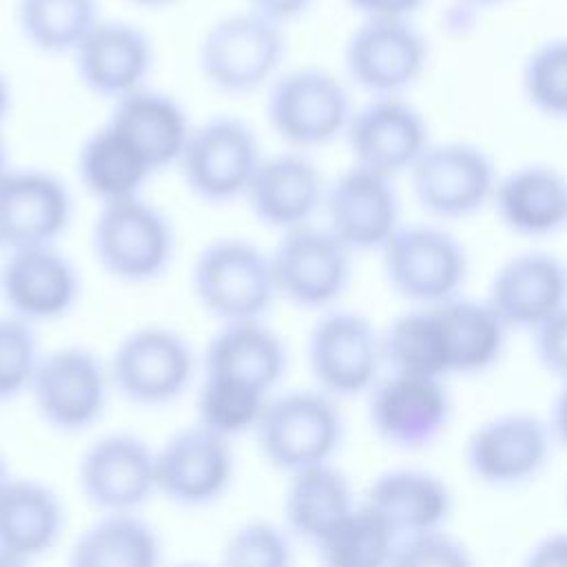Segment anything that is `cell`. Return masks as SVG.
<instances>
[{"label":"cell","instance_id":"6da1fadb","mask_svg":"<svg viewBox=\"0 0 567 567\" xmlns=\"http://www.w3.org/2000/svg\"><path fill=\"white\" fill-rule=\"evenodd\" d=\"M284 27L246 9L215 20L199 40L197 66L208 86L244 97L268 89L284 71Z\"/></svg>","mask_w":567,"mask_h":567},{"label":"cell","instance_id":"7a4b0ae2","mask_svg":"<svg viewBox=\"0 0 567 567\" xmlns=\"http://www.w3.org/2000/svg\"><path fill=\"white\" fill-rule=\"evenodd\" d=\"M343 436L346 421L339 403L319 388L275 394L255 427L266 463L288 476L332 463Z\"/></svg>","mask_w":567,"mask_h":567},{"label":"cell","instance_id":"3957f363","mask_svg":"<svg viewBox=\"0 0 567 567\" xmlns=\"http://www.w3.org/2000/svg\"><path fill=\"white\" fill-rule=\"evenodd\" d=\"M91 252L111 279L133 286L151 284L175 259V226L144 197L102 204L91 226Z\"/></svg>","mask_w":567,"mask_h":567},{"label":"cell","instance_id":"277c9868","mask_svg":"<svg viewBox=\"0 0 567 567\" xmlns=\"http://www.w3.org/2000/svg\"><path fill=\"white\" fill-rule=\"evenodd\" d=\"M190 288L219 326L264 321L279 299L270 252L244 237H217L202 246L190 268Z\"/></svg>","mask_w":567,"mask_h":567},{"label":"cell","instance_id":"5b68a950","mask_svg":"<svg viewBox=\"0 0 567 567\" xmlns=\"http://www.w3.org/2000/svg\"><path fill=\"white\" fill-rule=\"evenodd\" d=\"M270 131L290 151H310L346 135L354 104L341 78L319 66L284 69L266 89Z\"/></svg>","mask_w":567,"mask_h":567},{"label":"cell","instance_id":"8992f818","mask_svg":"<svg viewBox=\"0 0 567 567\" xmlns=\"http://www.w3.org/2000/svg\"><path fill=\"white\" fill-rule=\"evenodd\" d=\"M106 365L113 390L142 408L175 403L197 372L190 341L166 326H140L126 332Z\"/></svg>","mask_w":567,"mask_h":567},{"label":"cell","instance_id":"52a82bcc","mask_svg":"<svg viewBox=\"0 0 567 567\" xmlns=\"http://www.w3.org/2000/svg\"><path fill=\"white\" fill-rule=\"evenodd\" d=\"M388 286L412 306H439L458 295L470 272L465 246L434 224H403L381 248Z\"/></svg>","mask_w":567,"mask_h":567},{"label":"cell","instance_id":"ba28073f","mask_svg":"<svg viewBox=\"0 0 567 567\" xmlns=\"http://www.w3.org/2000/svg\"><path fill=\"white\" fill-rule=\"evenodd\" d=\"M306 361L321 392L337 401L363 396L385 370L381 330L357 310H323L308 332Z\"/></svg>","mask_w":567,"mask_h":567},{"label":"cell","instance_id":"9c48e42d","mask_svg":"<svg viewBox=\"0 0 567 567\" xmlns=\"http://www.w3.org/2000/svg\"><path fill=\"white\" fill-rule=\"evenodd\" d=\"M264 153L252 126L235 115H213L193 124L177 162L184 186L202 202L244 199Z\"/></svg>","mask_w":567,"mask_h":567},{"label":"cell","instance_id":"30bf717a","mask_svg":"<svg viewBox=\"0 0 567 567\" xmlns=\"http://www.w3.org/2000/svg\"><path fill=\"white\" fill-rule=\"evenodd\" d=\"M111 390L106 361L84 346H64L42 354L29 394L44 425L78 434L104 416Z\"/></svg>","mask_w":567,"mask_h":567},{"label":"cell","instance_id":"8fae6325","mask_svg":"<svg viewBox=\"0 0 567 567\" xmlns=\"http://www.w3.org/2000/svg\"><path fill=\"white\" fill-rule=\"evenodd\" d=\"M277 297L303 310H330L352 279V252L319 224L281 233L270 250Z\"/></svg>","mask_w":567,"mask_h":567},{"label":"cell","instance_id":"7c38bea8","mask_svg":"<svg viewBox=\"0 0 567 567\" xmlns=\"http://www.w3.org/2000/svg\"><path fill=\"white\" fill-rule=\"evenodd\" d=\"M416 204L434 219H465L492 204V157L472 142H432L408 173Z\"/></svg>","mask_w":567,"mask_h":567},{"label":"cell","instance_id":"4fadbf2b","mask_svg":"<svg viewBox=\"0 0 567 567\" xmlns=\"http://www.w3.org/2000/svg\"><path fill=\"white\" fill-rule=\"evenodd\" d=\"M78 487L100 514H137L155 494V450L133 432L97 436L78 461Z\"/></svg>","mask_w":567,"mask_h":567},{"label":"cell","instance_id":"5bb4252c","mask_svg":"<svg viewBox=\"0 0 567 567\" xmlns=\"http://www.w3.org/2000/svg\"><path fill=\"white\" fill-rule=\"evenodd\" d=\"M427 55V40L412 20H361L343 44V69L370 97L403 95L423 75Z\"/></svg>","mask_w":567,"mask_h":567},{"label":"cell","instance_id":"9a60e30c","mask_svg":"<svg viewBox=\"0 0 567 567\" xmlns=\"http://www.w3.org/2000/svg\"><path fill=\"white\" fill-rule=\"evenodd\" d=\"M549 423L532 412H503L472 430L465 443L470 474L489 487L534 481L551 456Z\"/></svg>","mask_w":567,"mask_h":567},{"label":"cell","instance_id":"2e32d148","mask_svg":"<svg viewBox=\"0 0 567 567\" xmlns=\"http://www.w3.org/2000/svg\"><path fill=\"white\" fill-rule=\"evenodd\" d=\"M343 140L354 166L390 179L408 175L432 144L423 113L403 95L368 97L354 106Z\"/></svg>","mask_w":567,"mask_h":567},{"label":"cell","instance_id":"e0dca14e","mask_svg":"<svg viewBox=\"0 0 567 567\" xmlns=\"http://www.w3.org/2000/svg\"><path fill=\"white\" fill-rule=\"evenodd\" d=\"M365 396L372 432L399 450L432 445L452 416L445 379L385 372Z\"/></svg>","mask_w":567,"mask_h":567},{"label":"cell","instance_id":"ac0fdd59","mask_svg":"<svg viewBox=\"0 0 567 567\" xmlns=\"http://www.w3.org/2000/svg\"><path fill=\"white\" fill-rule=\"evenodd\" d=\"M235 476L228 439L199 423L173 432L155 450L157 494L179 507H206L226 496Z\"/></svg>","mask_w":567,"mask_h":567},{"label":"cell","instance_id":"d6986e66","mask_svg":"<svg viewBox=\"0 0 567 567\" xmlns=\"http://www.w3.org/2000/svg\"><path fill=\"white\" fill-rule=\"evenodd\" d=\"M321 213L326 217L323 226L352 255L381 252L403 226L394 179L354 164L328 182Z\"/></svg>","mask_w":567,"mask_h":567},{"label":"cell","instance_id":"ffe728a7","mask_svg":"<svg viewBox=\"0 0 567 567\" xmlns=\"http://www.w3.org/2000/svg\"><path fill=\"white\" fill-rule=\"evenodd\" d=\"M71 219V190L51 171L9 168L0 179V250L55 246Z\"/></svg>","mask_w":567,"mask_h":567},{"label":"cell","instance_id":"44dd1931","mask_svg":"<svg viewBox=\"0 0 567 567\" xmlns=\"http://www.w3.org/2000/svg\"><path fill=\"white\" fill-rule=\"evenodd\" d=\"M82 292L75 264L55 246L11 250L0 266V297L9 315L33 326L66 317Z\"/></svg>","mask_w":567,"mask_h":567},{"label":"cell","instance_id":"7402d4cb","mask_svg":"<svg viewBox=\"0 0 567 567\" xmlns=\"http://www.w3.org/2000/svg\"><path fill=\"white\" fill-rule=\"evenodd\" d=\"M78 82L111 104L144 89L155 51L148 33L126 20H100L71 53Z\"/></svg>","mask_w":567,"mask_h":567},{"label":"cell","instance_id":"603a6c76","mask_svg":"<svg viewBox=\"0 0 567 567\" xmlns=\"http://www.w3.org/2000/svg\"><path fill=\"white\" fill-rule=\"evenodd\" d=\"M328 182L301 151L264 155L244 195L252 217L266 228L288 233L312 224L323 208Z\"/></svg>","mask_w":567,"mask_h":567},{"label":"cell","instance_id":"cb8c5ba5","mask_svg":"<svg viewBox=\"0 0 567 567\" xmlns=\"http://www.w3.org/2000/svg\"><path fill=\"white\" fill-rule=\"evenodd\" d=\"M487 303L509 330H538L567 306V266L551 252L525 250L498 266Z\"/></svg>","mask_w":567,"mask_h":567},{"label":"cell","instance_id":"d4e9b609","mask_svg":"<svg viewBox=\"0 0 567 567\" xmlns=\"http://www.w3.org/2000/svg\"><path fill=\"white\" fill-rule=\"evenodd\" d=\"M401 538L445 529L454 496L450 485L434 472L396 467L379 474L365 489L363 501Z\"/></svg>","mask_w":567,"mask_h":567},{"label":"cell","instance_id":"484cf974","mask_svg":"<svg viewBox=\"0 0 567 567\" xmlns=\"http://www.w3.org/2000/svg\"><path fill=\"white\" fill-rule=\"evenodd\" d=\"M202 368L204 374L230 379L275 396L288 370V348L264 321L221 323L204 348Z\"/></svg>","mask_w":567,"mask_h":567},{"label":"cell","instance_id":"4316f807","mask_svg":"<svg viewBox=\"0 0 567 567\" xmlns=\"http://www.w3.org/2000/svg\"><path fill=\"white\" fill-rule=\"evenodd\" d=\"M64 527L66 507L51 485L11 476L0 487V551L31 563L60 543Z\"/></svg>","mask_w":567,"mask_h":567},{"label":"cell","instance_id":"83f0119b","mask_svg":"<svg viewBox=\"0 0 567 567\" xmlns=\"http://www.w3.org/2000/svg\"><path fill=\"white\" fill-rule=\"evenodd\" d=\"M492 208L501 224L529 239L567 226V177L547 164H523L498 175Z\"/></svg>","mask_w":567,"mask_h":567},{"label":"cell","instance_id":"f1b7e54d","mask_svg":"<svg viewBox=\"0 0 567 567\" xmlns=\"http://www.w3.org/2000/svg\"><path fill=\"white\" fill-rule=\"evenodd\" d=\"M106 122L137 148L153 173L177 166L193 131L186 109L173 95L151 86L113 102Z\"/></svg>","mask_w":567,"mask_h":567},{"label":"cell","instance_id":"f546056e","mask_svg":"<svg viewBox=\"0 0 567 567\" xmlns=\"http://www.w3.org/2000/svg\"><path fill=\"white\" fill-rule=\"evenodd\" d=\"M359 503L350 478L332 463L288 476L284 492V527L312 547L326 538Z\"/></svg>","mask_w":567,"mask_h":567},{"label":"cell","instance_id":"4dcf8cb0","mask_svg":"<svg viewBox=\"0 0 567 567\" xmlns=\"http://www.w3.org/2000/svg\"><path fill=\"white\" fill-rule=\"evenodd\" d=\"M436 312L443 328L450 377L483 374L498 363L509 328L487 299L478 301L458 295L439 303Z\"/></svg>","mask_w":567,"mask_h":567},{"label":"cell","instance_id":"1f68e13d","mask_svg":"<svg viewBox=\"0 0 567 567\" xmlns=\"http://www.w3.org/2000/svg\"><path fill=\"white\" fill-rule=\"evenodd\" d=\"M151 175L146 159L109 122L91 131L78 148V177L100 206L142 197Z\"/></svg>","mask_w":567,"mask_h":567},{"label":"cell","instance_id":"d6a6232c","mask_svg":"<svg viewBox=\"0 0 567 567\" xmlns=\"http://www.w3.org/2000/svg\"><path fill=\"white\" fill-rule=\"evenodd\" d=\"M66 567H162V540L140 514H100L73 540Z\"/></svg>","mask_w":567,"mask_h":567},{"label":"cell","instance_id":"836d02e7","mask_svg":"<svg viewBox=\"0 0 567 567\" xmlns=\"http://www.w3.org/2000/svg\"><path fill=\"white\" fill-rule=\"evenodd\" d=\"M388 372L447 379V354L436 306H412L381 330Z\"/></svg>","mask_w":567,"mask_h":567},{"label":"cell","instance_id":"e575fe53","mask_svg":"<svg viewBox=\"0 0 567 567\" xmlns=\"http://www.w3.org/2000/svg\"><path fill=\"white\" fill-rule=\"evenodd\" d=\"M100 20V0L16 2V22L24 42L47 55H71Z\"/></svg>","mask_w":567,"mask_h":567},{"label":"cell","instance_id":"d590c367","mask_svg":"<svg viewBox=\"0 0 567 567\" xmlns=\"http://www.w3.org/2000/svg\"><path fill=\"white\" fill-rule=\"evenodd\" d=\"M399 536L365 503H359L315 545L319 567H390Z\"/></svg>","mask_w":567,"mask_h":567},{"label":"cell","instance_id":"8d00e7d4","mask_svg":"<svg viewBox=\"0 0 567 567\" xmlns=\"http://www.w3.org/2000/svg\"><path fill=\"white\" fill-rule=\"evenodd\" d=\"M270 399L244 383L204 374L195 394V423L230 441L233 436L255 432Z\"/></svg>","mask_w":567,"mask_h":567},{"label":"cell","instance_id":"74e56055","mask_svg":"<svg viewBox=\"0 0 567 567\" xmlns=\"http://www.w3.org/2000/svg\"><path fill=\"white\" fill-rule=\"evenodd\" d=\"M523 91L543 115L567 120V38L538 44L523 64Z\"/></svg>","mask_w":567,"mask_h":567},{"label":"cell","instance_id":"f35d334b","mask_svg":"<svg viewBox=\"0 0 567 567\" xmlns=\"http://www.w3.org/2000/svg\"><path fill=\"white\" fill-rule=\"evenodd\" d=\"M40 359L35 326L13 315L0 317V403L29 394Z\"/></svg>","mask_w":567,"mask_h":567},{"label":"cell","instance_id":"ab89813d","mask_svg":"<svg viewBox=\"0 0 567 567\" xmlns=\"http://www.w3.org/2000/svg\"><path fill=\"white\" fill-rule=\"evenodd\" d=\"M219 567H295L290 534L270 520H248L224 543Z\"/></svg>","mask_w":567,"mask_h":567},{"label":"cell","instance_id":"60d3db41","mask_svg":"<svg viewBox=\"0 0 567 567\" xmlns=\"http://www.w3.org/2000/svg\"><path fill=\"white\" fill-rule=\"evenodd\" d=\"M390 567H476L470 547L447 529L401 538Z\"/></svg>","mask_w":567,"mask_h":567},{"label":"cell","instance_id":"b9f144b4","mask_svg":"<svg viewBox=\"0 0 567 567\" xmlns=\"http://www.w3.org/2000/svg\"><path fill=\"white\" fill-rule=\"evenodd\" d=\"M532 343L543 370L567 381V306L532 332Z\"/></svg>","mask_w":567,"mask_h":567},{"label":"cell","instance_id":"7bdbcfd3","mask_svg":"<svg viewBox=\"0 0 567 567\" xmlns=\"http://www.w3.org/2000/svg\"><path fill=\"white\" fill-rule=\"evenodd\" d=\"M425 0H346L361 20H412Z\"/></svg>","mask_w":567,"mask_h":567},{"label":"cell","instance_id":"ee69618b","mask_svg":"<svg viewBox=\"0 0 567 567\" xmlns=\"http://www.w3.org/2000/svg\"><path fill=\"white\" fill-rule=\"evenodd\" d=\"M520 567H567V532L538 538L525 554Z\"/></svg>","mask_w":567,"mask_h":567},{"label":"cell","instance_id":"f6af8a7d","mask_svg":"<svg viewBox=\"0 0 567 567\" xmlns=\"http://www.w3.org/2000/svg\"><path fill=\"white\" fill-rule=\"evenodd\" d=\"M315 2L317 0H248V9L279 27H286L288 22L306 16Z\"/></svg>","mask_w":567,"mask_h":567},{"label":"cell","instance_id":"bcb514c9","mask_svg":"<svg viewBox=\"0 0 567 567\" xmlns=\"http://www.w3.org/2000/svg\"><path fill=\"white\" fill-rule=\"evenodd\" d=\"M549 430L554 441L567 447V381H563L558 394L554 396L551 403V414H549Z\"/></svg>","mask_w":567,"mask_h":567},{"label":"cell","instance_id":"7dc6e473","mask_svg":"<svg viewBox=\"0 0 567 567\" xmlns=\"http://www.w3.org/2000/svg\"><path fill=\"white\" fill-rule=\"evenodd\" d=\"M9 104H11V91H9L7 78L0 73V126L9 113Z\"/></svg>","mask_w":567,"mask_h":567},{"label":"cell","instance_id":"c3c4849f","mask_svg":"<svg viewBox=\"0 0 567 567\" xmlns=\"http://www.w3.org/2000/svg\"><path fill=\"white\" fill-rule=\"evenodd\" d=\"M0 567H29V563H22V560H18V558H13V556L0 551Z\"/></svg>","mask_w":567,"mask_h":567},{"label":"cell","instance_id":"681fc988","mask_svg":"<svg viewBox=\"0 0 567 567\" xmlns=\"http://www.w3.org/2000/svg\"><path fill=\"white\" fill-rule=\"evenodd\" d=\"M9 171V164H7V148H4V140L0 135V179L7 175Z\"/></svg>","mask_w":567,"mask_h":567},{"label":"cell","instance_id":"f907efd6","mask_svg":"<svg viewBox=\"0 0 567 567\" xmlns=\"http://www.w3.org/2000/svg\"><path fill=\"white\" fill-rule=\"evenodd\" d=\"M11 478L9 474V463H7V456L0 452V487Z\"/></svg>","mask_w":567,"mask_h":567},{"label":"cell","instance_id":"816d5d0a","mask_svg":"<svg viewBox=\"0 0 567 567\" xmlns=\"http://www.w3.org/2000/svg\"><path fill=\"white\" fill-rule=\"evenodd\" d=\"M131 2H135L140 7H164V4H171L175 0H131Z\"/></svg>","mask_w":567,"mask_h":567},{"label":"cell","instance_id":"f5cc1de1","mask_svg":"<svg viewBox=\"0 0 567 567\" xmlns=\"http://www.w3.org/2000/svg\"><path fill=\"white\" fill-rule=\"evenodd\" d=\"M168 567H208V565H202V563H175V565H168Z\"/></svg>","mask_w":567,"mask_h":567},{"label":"cell","instance_id":"db71d44e","mask_svg":"<svg viewBox=\"0 0 567 567\" xmlns=\"http://www.w3.org/2000/svg\"><path fill=\"white\" fill-rule=\"evenodd\" d=\"M467 2H474V4H496V2H503V0H467Z\"/></svg>","mask_w":567,"mask_h":567}]
</instances>
